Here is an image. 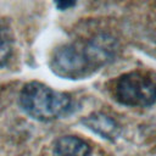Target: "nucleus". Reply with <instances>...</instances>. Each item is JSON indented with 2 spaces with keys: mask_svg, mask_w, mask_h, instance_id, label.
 <instances>
[{
  "mask_svg": "<svg viewBox=\"0 0 156 156\" xmlns=\"http://www.w3.org/2000/svg\"><path fill=\"white\" fill-rule=\"evenodd\" d=\"M20 102L29 116L39 121L60 118L71 108V99L67 94L54 90L39 82H30L23 87Z\"/></svg>",
  "mask_w": 156,
  "mask_h": 156,
  "instance_id": "nucleus-1",
  "label": "nucleus"
},
{
  "mask_svg": "<svg viewBox=\"0 0 156 156\" xmlns=\"http://www.w3.org/2000/svg\"><path fill=\"white\" fill-rule=\"evenodd\" d=\"M116 96L124 105L147 107L156 101V82L141 72L127 73L117 82Z\"/></svg>",
  "mask_w": 156,
  "mask_h": 156,
  "instance_id": "nucleus-2",
  "label": "nucleus"
},
{
  "mask_svg": "<svg viewBox=\"0 0 156 156\" xmlns=\"http://www.w3.org/2000/svg\"><path fill=\"white\" fill-rule=\"evenodd\" d=\"M50 66L56 74L72 79L88 74L89 69L94 67L87 51L74 44L58 48L51 57Z\"/></svg>",
  "mask_w": 156,
  "mask_h": 156,
  "instance_id": "nucleus-3",
  "label": "nucleus"
},
{
  "mask_svg": "<svg viewBox=\"0 0 156 156\" xmlns=\"http://www.w3.org/2000/svg\"><path fill=\"white\" fill-rule=\"evenodd\" d=\"M91 149L87 141L78 136L67 135L60 138L52 150V156H90Z\"/></svg>",
  "mask_w": 156,
  "mask_h": 156,
  "instance_id": "nucleus-4",
  "label": "nucleus"
},
{
  "mask_svg": "<svg viewBox=\"0 0 156 156\" xmlns=\"http://www.w3.org/2000/svg\"><path fill=\"white\" fill-rule=\"evenodd\" d=\"M87 124L89 126V128H91L104 138H112L117 132L116 123L111 118L102 115H96L95 117L90 116L87 119Z\"/></svg>",
  "mask_w": 156,
  "mask_h": 156,
  "instance_id": "nucleus-5",
  "label": "nucleus"
},
{
  "mask_svg": "<svg viewBox=\"0 0 156 156\" xmlns=\"http://www.w3.org/2000/svg\"><path fill=\"white\" fill-rule=\"evenodd\" d=\"M12 52V37L10 30L0 24V67L10 58Z\"/></svg>",
  "mask_w": 156,
  "mask_h": 156,
  "instance_id": "nucleus-6",
  "label": "nucleus"
},
{
  "mask_svg": "<svg viewBox=\"0 0 156 156\" xmlns=\"http://www.w3.org/2000/svg\"><path fill=\"white\" fill-rule=\"evenodd\" d=\"M77 0H55L56 7L58 10H68L76 5Z\"/></svg>",
  "mask_w": 156,
  "mask_h": 156,
  "instance_id": "nucleus-7",
  "label": "nucleus"
}]
</instances>
